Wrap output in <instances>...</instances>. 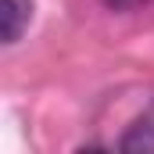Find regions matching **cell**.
<instances>
[{
  "mask_svg": "<svg viewBox=\"0 0 154 154\" xmlns=\"http://www.w3.org/2000/svg\"><path fill=\"white\" fill-rule=\"evenodd\" d=\"M32 22V0H0V29L4 43H14Z\"/></svg>",
  "mask_w": 154,
  "mask_h": 154,
  "instance_id": "obj_1",
  "label": "cell"
},
{
  "mask_svg": "<svg viewBox=\"0 0 154 154\" xmlns=\"http://www.w3.org/2000/svg\"><path fill=\"white\" fill-rule=\"evenodd\" d=\"M122 151H129V154H154V104L129 125V133L122 136Z\"/></svg>",
  "mask_w": 154,
  "mask_h": 154,
  "instance_id": "obj_2",
  "label": "cell"
},
{
  "mask_svg": "<svg viewBox=\"0 0 154 154\" xmlns=\"http://www.w3.org/2000/svg\"><path fill=\"white\" fill-rule=\"evenodd\" d=\"M111 7H136V4H143V0H108Z\"/></svg>",
  "mask_w": 154,
  "mask_h": 154,
  "instance_id": "obj_3",
  "label": "cell"
}]
</instances>
